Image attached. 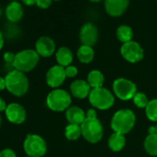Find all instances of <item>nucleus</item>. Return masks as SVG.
<instances>
[{
	"label": "nucleus",
	"mask_w": 157,
	"mask_h": 157,
	"mask_svg": "<svg viewBox=\"0 0 157 157\" xmlns=\"http://www.w3.org/2000/svg\"><path fill=\"white\" fill-rule=\"evenodd\" d=\"M5 80L6 89L9 93L16 97H22L29 90V79L24 73L18 70L13 69L7 72L6 75L5 76Z\"/></svg>",
	"instance_id": "obj_1"
},
{
	"label": "nucleus",
	"mask_w": 157,
	"mask_h": 157,
	"mask_svg": "<svg viewBox=\"0 0 157 157\" xmlns=\"http://www.w3.org/2000/svg\"><path fill=\"white\" fill-rule=\"evenodd\" d=\"M136 118L132 110L121 109L113 115L110 126L114 132L125 135L132 130Z\"/></svg>",
	"instance_id": "obj_2"
},
{
	"label": "nucleus",
	"mask_w": 157,
	"mask_h": 157,
	"mask_svg": "<svg viewBox=\"0 0 157 157\" xmlns=\"http://www.w3.org/2000/svg\"><path fill=\"white\" fill-rule=\"evenodd\" d=\"M40 61V55L35 50L26 49L16 53L13 67L22 73L33 70Z\"/></svg>",
	"instance_id": "obj_3"
},
{
	"label": "nucleus",
	"mask_w": 157,
	"mask_h": 157,
	"mask_svg": "<svg viewBox=\"0 0 157 157\" xmlns=\"http://www.w3.org/2000/svg\"><path fill=\"white\" fill-rule=\"evenodd\" d=\"M71 95L63 89L52 90L46 98V104L50 109L56 112H62L67 110L71 105Z\"/></svg>",
	"instance_id": "obj_4"
},
{
	"label": "nucleus",
	"mask_w": 157,
	"mask_h": 157,
	"mask_svg": "<svg viewBox=\"0 0 157 157\" xmlns=\"http://www.w3.org/2000/svg\"><path fill=\"white\" fill-rule=\"evenodd\" d=\"M88 98L91 105L100 110H107L110 109L115 101L112 93L109 89L104 88L103 86L98 88H93L90 92Z\"/></svg>",
	"instance_id": "obj_5"
},
{
	"label": "nucleus",
	"mask_w": 157,
	"mask_h": 157,
	"mask_svg": "<svg viewBox=\"0 0 157 157\" xmlns=\"http://www.w3.org/2000/svg\"><path fill=\"white\" fill-rule=\"evenodd\" d=\"M82 135L91 144L98 143L103 137V126L98 118H86L81 125Z\"/></svg>",
	"instance_id": "obj_6"
},
{
	"label": "nucleus",
	"mask_w": 157,
	"mask_h": 157,
	"mask_svg": "<svg viewBox=\"0 0 157 157\" xmlns=\"http://www.w3.org/2000/svg\"><path fill=\"white\" fill-rule=\"evenodd\" d=\"M23 148L28 156L42 157L47 152V144L44 139L37 134H28Z\"/></svg>",
	"instance_id": "obj_7"
},
{
	"label": "nucleus",
	"mask_w": 157,
	"mask_h": 157,
	"mask_svg": "<svg viewBox=\"0 0 157 157\" xmlns=\"http://www.w3.org/2000/svg\"><path fill=\"white\" fill-rule=\"evenodd\" d=\"M113 91L115 95L121 100H130L134 98L137 93L136 85L126 78H118L113 82Z\"/></svg>",
	"instance_id": "obj_8"
},
{
	"label": "nucleus",
	"mask_w": 157,
	"mask_h": 157,
	"mask_svg": "<svg viewBox=\"0 0 157 157\" xmlns=\"http://www.w3.org/2000/svg\"><path fill=\"white\" fill-rule=\"evenodd\" d=\"M121 53L126 61L132 63L142 61L144 55L143 47L134 40L122 44L121 48Z\"/></svg>",
	"instance_id": "obj_9"
},
{
	"label": "nucleus",
	"mask_w": 157,
	"mask_h": 157,
	"mask_svg": "<svg viewBox=\"0 0 157 157\" xmlns=\"http://www.w3.org/2000/svg\"><path fill=\"white\" fill-rule=\"evenodd\" d=\"M79 38L83 45L93 47L98 40V29L93 23L87 22L82 26Z\"/></svg>",
	"instance_id": "obj_10"
},
{
	"label": "nucleus",
	"mask_w": 157,
	"mask_h": 157,
	"mask_svg": "<svg viewBox=\"0 0 157 157\" xmlns=\"http://www.w3.org/2000/svg\"><path fill=\"white\" fill-rule=\"evenodd\" d=\"M65 77V68L59 64L53 65L48 70L46 74V83L49 86L57 89V87L63 85Z\"/></svg>",
	"instance_id": "obj_11"
},
{
	"label": "nucleus",
	"mask_w": 157,
	"mask_h": 157,
	"mask_svg": "<svg viewBox=\"0 0 157 157\" xmlns=\"http://www.w3.org/2000/svg\"><path fill=\"white\" fill-rule=\"evenodd\" d=\"M6 119L13 124H21L26 121V110L17 103H10L5 110Z\"/></svg>",
	"instance_id": "obj_12"
},
{
	"label": "nucleus",
	"mask_w": 157,
	"mask_h": 157,
	"mask_svg": "<svg viewBox=\"0 0 157 157\" xmlns=\"http://www.w3.org/2000/svg\"><path fill=\"white\" fill-rule=\"evenodd\" d=\"M35 51L40 56L50 57L55 52V42L48 36H41L35 43Z\"/></svg>",
	"instance_id": "obj_13"
},
{
	"label": "nucleus",
	"mask_w": 157,
	"mask_h": 157,
	"mask_svg": "<svg viewBox=\"0 0 157 157\" xmlns=\"http://www.w3.org/2000/svg\"><path fill=\"white\" fill-rule=\"evenodd\" d=\"M106 12L110 17H121L128 8V0H107L105 1Z\"/></svg>",
	"instance_id": "obj_14"
},
{
	"label": "nucleus",
	"mask_w": 157,
	"mask_h": 157,
	"mask_svg": "<svg viewBox=\"0 0 157 157\" xmlns=\"http://www.w3.org/2000/svg\"><path fill=\"white\" fill-rule=\"evenodd\" d=\"M91 90V86H89L87 81L85 80H75L70 86V91L72 96L80 99L89 97Z\"/></svg>",
	"instance_id": "obj_15"
},
{
	"label": "nucleus",
	"mask_w": 157,
	"mask_h": 157,
	"mask_svg": "<svg viewBox=\"0 0 157 157\" xmlns=\"http://www.w3.org/2000/svg\"><path fill=\"white\" fill-rule=\"evenodd\" d=\"M5 13H6V17L7 18L8 21L12 23H16V22H18L22 18L24 10L20 3L11 2L6 7Z\"/></svg>",
	"instance_id": "obj_16"
},
{
	"label": "nucleus",
	"mask_w": 157,
	"mask_h": 157,
	"mask_svg": "<svg viewBox=\"0 0 157 157\" xmlns=\"http://www.w3.org/2000/svg\"><path fill=\"white\" fill-rule=\"evenodd\" d=\"M65 118L69 122V124L82 125L86 119V114L84 112V110L81 108L74 106L66 110Z\"/></svg>",
	"instance_id": "obj_17"
},
{
	"label": "nucleus",
	"mask_w": 157,
	"mask_h": 157,
	"mask_svg": "<svg viewBox=\"0 0 157 157\" xmlns=\"http://www.w3.org/2000/svg\"><path fill=\"white\" fill-rule=\"evenodd\" d=\"M55 56H56V61H57L58 64L64 68L71 65L73 59H74L72 51L69 48L64 47V46H63L57 50Z\"/></svg>",
	"instance_id": "obj_18"
},
{
	"label": "nucleus",
	"mask_w": 157,
	"mask_h": 157,
	"mask_svg": "<svg viewBox=\"0 0 157 157\" xmlns=\"http://www.w3.org/2000/svg\"><path fill=\"white\" fill-rule=\"evenodd\" d=\"M125 144H126V139H125L124 135L116 133V132H114L109 138V141H108V145H109V149L112 150L113 152L121 151L124 148Z\"/></svg>",
	"instance_id": "obj_19"
},
{
	"label": "nucleus",
	"mask_w": 157,
	"mask_h": 157,
	"mask_svg": "<svg viewBox=\"0 0 157 157\" xmlns=\"http://www.w3.org/2000/svg\"><path fill=\"white\" fill-rule=\"evenodd\" d=\"M95 52L93 47L81 45L77 50V58L82 63H89L93 61Z\"/></svg>",
	"instance_id": "obj_20"
},
{
	"label": "nucleus",
	"mask_w": 157,
	"mask_h": 157,
	"mask_svg": "<svg viewBox=\"0 0 157 157\" xmlns=\"http://www.w3.org/2000/svg\"><path fill=\"white\" fill-rule=\"evenodd\" d=\"M116 36H117V39L121 42H122L123 44L124 43H127L129 41H132V37H133L132 29L130 26L121 25V26H120L117 29Z\"/></svg>",
	"instance_id": "obj_21"
},
{
	"label": "nucleus",
	"mask_w": 157,
	"mask_h": 157,
	"mask_svg": "<svg viewBox=\"0 0 157 157\" xmlns=\"http://www.w3.org/2000/svg\"><path fill=\"white\" fill-rule=\"evenodd\" d=\"M104 75L103 74L98 71V70H93L91 71L88 75H87V83L89 84V86L93 88H98V87H102L103 84H104Z\"/></svg>",
	"instance_id": "obj_22"
},
{
	"label": "nucleus",
	"mask_w": 157,
	"mask_h": 157,
	"mask_svg": "<svg viewBox=\"0 0 157 157\" xmlns=\"http://www.w3.org/2000/svg\"><path fill=\"white\" fill-rule=\"evenodd\" d=\"M145 151L152 156H157V134H149L144 144Z\"/></svg>",
	"instance_id": "obj_23"
},
{
	"label": "nucleus",
	"mask_w": 157,
	"mask_h": 157,
	"mask_svg": "<svg viewBox=\"0 0 157 157\" xmlns=\"http://www.w3.org/2000/svg\"><path fill=\"white\" fill-rule=\"evenodd\" d=\"M82 134V130L80 125L75 124H69L65 128L64 135L67 140L69 141H76Z\"/></svg>",
	"instance_id": "obj_24"
},
{
	"label": "nucleus",
	"mask_w": 157,
	"mask_h": 157,
	"mask_svg": "<svg viewBox=\"0 0 157 157\" xmlns=\"http://www.w3.org/2000/svg\"><path fill=\"white\" fill-rule=\"evenodd\" d=\"M145 114L151 121H157V98L149 101V104L145 108Z\"/></svg>",
	"instance_id": "obj_25"
},
{
	"label": "nucleus",
	"mask_w": 157,
	"mask_h": 157,
	"mask_svg": "<svg viewBox=\"0 0 157 157\" xmlns=\"http://www.w3.org/2000/svg\"><path fill=\"white\" fill-rule=\"evenodd\" d=\"M132 99H133V103L135 104V106L140 109H145L147 105L149 104L147 96L142 92H137Z\"/></svg>",
	"instance_id": "obj_26"
},
{
	"label": "nucleus",
	"mask_w": 157,
	"mask_h": 157,
	"mask_svg": "<svg viewBox=\"0 0 157 157\" xmlns=\"http://www.w3.org/2000/svg\"><path fill=\"white\" fill-rule=\"evenodd\" d=\"M15 57H16V54L12 52H6L4 53V61L6 63V64H8V65H11L13 66V63H14V60H15Z\"/></svg>",
	"instance_id": "obj_27"
},
{
	"label": "nucleus",
	"mask_w": 157,
	"mask_h": 157,
	"mask_svg": "<svg viewBox=\"0 0 157 157\" xmlns=\"http://www.w3.org/2000/svg\"><path fill=\"white\" fill-rule=\"evenodd\" d=\"M78 73V70L75 66L74 65H69L67 67H65V75H66V77H75Z\"/></svg>",
	"instance_id": "obj_28"
},
{
	"label": "nucleus",
	"mask_w": 157,
	"mask_h": 157,
	"mask_svg": "<svg viewBox=\"0 0 157 157\" xmlns=\"http://www.w3.org/2000/svg\"><path fill=\"white\" fill-rule=\"evenodd\" d=\"M36 5L40 8L46 9V8H48L52 5V1H48V0H37L36 1Z\"/></svg>",
	"instance_id": "obj_29"
},
{
	"label": "nucleus",
	"mask_w": 157,
	"mask_h": 157,
	"mask_svg": "<svg viewBox=\"0 0 157 157\" xmlns=\"http://www.w3.org/2000/svg\"><path fill=\"white\" fill-rule=\"evenodd\" d=\"M0 157H17V155L12 149H4L0 153Z\"/></svg>",
	"instance_id": "obj_30"
},
{
	"label": "nucleus",
	"mask_w": 157,
	"mask_h": 157,
	"mask_svg": "<svg viewBox=\"0 0 157 157\" xmlns=\"http://www.w3.org/2000/svg\"><path fill=\"white\" fill-rule=\"evenodd\" d=\"M86 118H90V119H94L97 118V112L94 109H89L86 112Z\"/></svg>",
	"instance_id": "obj_31"
},
{
	"label": "nucleus",
	"mask_w": 157,
	"mask_h": 157,
	"mask_svg": "<svg viewBox=\"0 0 157 157\" xmlns=\"http://www.w3.org/2000/svg\"><path fill=\"white\" fill-rule=\"evenodd\" d=\"M5 88H6V80H5V77H1L0 78V89L1 90H4Z\"/></svg>",
	"instance_id": "obj_32"
},
{
	"label": "nucleus",
	"mask_w": 157,
	"mask_h": 157,
	"mask_svg": "<svg viewBox=\"0 0 157 157\" xmlns=\"http://www.w3.org/2000/svg\"><path fill=\"white\" fill-rule=\"evenodd\" d=\"M0 109H1V111H5L6 109V108H7V106L6 105V102H5V100L3 99V98H0Z\"/></svg>",
	"instance_id": "obj_33"
},
{
	"label": "nucleus",
	"mask_w": 157,
	"mask_h": 157,
	"mask_svg": "<svg viewBox=\"0 0 157 157\" xmlns=\"http://www.w3.org/2000/svg\"><path fill=\"white\" fill-rule=\"evenodd\" d=\"M148 132H149V134H157V124L155 126H151Z\"/></svg>",
	"instance_id": "obj_34"
},
{
	"label": "nucleus",
	"mask_w": 157,
	"mask_h": 157,
	"mask_svg": "<svg viewBox=\"0 0 157 157\" xmlns=\"http://www.w3.org/2000/svg\"><path fill=\"white\" fill-rule=\"evenodd\" d=\"M23 3L28 6H32L34 4H36V1H23Z\"/></svg>",
	"instance_id": "obj_35"
},
{
	"label": "nucleus",
	"mask_w": 157,
	"mask_h": 157,
	"mask_svg": "<svg viewBox=\"0 0 157 157\" xmlns=\"http://www.w3.org/2000/svg\"><path fill=\"white\" fill-rule=\"evenodd\" d=\"M0 38H1V44H0V48L3 49V46H4V37H3V34L1 33L0 35Z\"/></svg>",
	"instance_id": "obj_36"
},
{
	"label": "nucleus",
	"mask_w": 157,
	"mask_h": 157,
	"mask_svg": "<svg viewBox=\"0 0 157 157\" xmlns=\"http://www.w3.org/2000/svg\"><path fill=\"white\" fill-rule=\"evenodd\" d=\"M27 157H30V156H27Z\"/></svg>",
	"instance_id": "obj_37"
}]
</instances>
